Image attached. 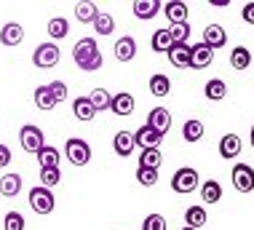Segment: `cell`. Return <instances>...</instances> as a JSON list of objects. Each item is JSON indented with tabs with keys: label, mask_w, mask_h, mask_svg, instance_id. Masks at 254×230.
<instances>
[{
	"label": "cell",
	"mask_w": 254,
	"mask_h": 230,
	"mask_svg": "<svg viewBox=\"0 0 254 230\" xmlns=\"http://www.w3.org/2000/svg\"><path fill=\"white\" fill-rule=\"evenodd\" d=\"M163 11H166V19L171 24H185L188 22V3H182V0H171V3L163 5Z\"/></svg>",
	"instance_id": "cell-16"
},
{
	"label": "cell",
	"mask_w": 254,
	"mask_h": 230,
	"mask_svg": "<svg viewBox=\"0 0 254 230\" xmlns=\"http://www.w3.org/2000/svg\"><path fill=\"white\" fill-rule=\"evenodd\" d=\"M19 142H22V148H24L27 153H40V150L46 148L43 131H40L38 126H32V123L22 126V131H19Z\"/></svg>",
	"instance_id": "cell-6"
},
{
	"label": "cell",
	"mask_w": 254,
	"mask_h": 230,
	"mask_svg": "<svg viewBox=\"0 0 254 230\" xmlns=\"http://www.w3.org/2000/svg\"><path fill=\"white\" fill-rule=\"evenodd\" d=\"M3 228H5V230H24V217H22V212H8V214H5Z\"/></svg>",
	"instance_id": "cell-38"
},
{
	"label": "cell",
	"mask_w": 254,
	"mask_h": 230,
	"mask_svg": "<svg viewBox=\"0 0 254 230\" xmlns=\"http://www.w3.org/2000/svg\"><path fill=\"white\" fill-rule=\"evenodd\" d=\"M171 46H174V43H171L169 27H166V30H155V32H153V51H155V54H169Z\"/></svg>",
	"instance_id": "cell-31"
},
{
	"label": "cell",
	"mask_w": 254,
	"mask_h": 230,
	"mask_svg": "<svg viewBox=\"0 0 254 230\" xmlns=\"http://www.w3.org/2000/svg\"><path fill=\"white\" fill-rule=\"evenodd\" d=\"M8 163H11V150L8 145H0V169H5Z\"/></svg>",
	"instance_id": "cell-42"
},
{
	"label": "cell",
	"mask_w": 254,
	"mask_h": 230,
	"mask_svg": "<svg viewBox=\"0 0 254 230\" xmlns=\"http://www.w3.org/2000/svg\"><path fill=\"white\" fill-rule=\"evenodd\" d=\"M182 230H195V228H188V225H185V228H182Z\"/></svg>",
	"instance_id": "cell-45"
},
{
	"label": "cell",
	"mask_w": 254,
	"mask_h": 230,
	"mask_svg": "<svg viewBox=\"0 0 254 230\" xmlns=\"http://www.w3.org/2000/svg\"><path fill=\"white\" fill-rule=\"evenodd\" d=\"M203 43L209 46L211 51H217V48H222L225 43H228V32H225L219 24H209L203 30Z\"/></svg>",
	"instance_id": "cell-11"
},
{
	"label": "cell",
	"mask_w": 254,
	"mask_h": 230,
	"mask_svg": "<svg viewBox=\"0 0 254 230\" xmlns=\"http://www.w3.org/2000/svg\"><path fill=\"white\" fill-rule=\"evenodd\" d=\"M252 134H254V123H252Z\"/></svg>",
	"instance_id": "cell-46"
},
{
	"label": "cell",
	"mask_w": 254,
	"mask_h": 230,
	"mask_svg": "<svg viewBox=\"0 0 254 230\" xmlns=\"http://www.w3.org/2000/svg\"><path fill=\"white\" fill-rule=\"evenodd\" d=\"M241 16H244V22H246V24H254V3H246V5H244Z\"/></svg>",
	"instance_id": "cell-43"
},
{
	"label": "cell",
	"mask_w": 254,
	"mask_h": 230,
	"mask_svg": "<svg viewBox=\"0 0 254 230\" xmlns=\"http://www.w3.org/2000/svg\"><path fill=\"white\" fill-rule=\"evenodd\" d=\"M67 32H70V24H67V19H64V16H54L51 22H49V35H51L54 40L67 38Z\"/></svg>",
	"instance_id": "cell-34"
},
{
	"label": "cell",
	"mask_w": 254,
	"mask_h": 230,
	"mask_svg": "<svg viewBox=\"0 0 254 230\" xmlns=\"http://www.w3.org/2000/svg\"><path fill=\"white\" fill-rule=\"evenodd\" d=\"M72 59H75V65H78L80 70H86V73L99 70L102 67V51H99L97 40L94 38H80L72 48Z\"/></svg>",
	"instance_id": "cell-1"
},
{
	"label": "cell",
	"mask_w": 254,
	"mask_h": 230,
	"mask_svg": "<svg viewBox=\"0 0 254 230\" xmlns=\"http://www.w3.org/2000/svg\"><path fill=\"white\" fill-rule=\"evenodd\" d=\"M40 182H43V187H54L62 182V171L59 166H54V169H40Z\"/></svg>",
	"instance_id": "cell-37"
},
{
	"label": "cell",
	"mask_w": 254,
	"mask_h": 230,
	"mask_svg": "<svg viewBox=\"0 0 254 230\" xmlns=\"http://www.w3.org/2000/svg\"><path fill=\"white\" fill-rule=\"evenodd\" d=\"M230 0H211V5H217V8H222V5H228Z\"/></svg>",
	"instance_id": "cell-44"
},
{
	"label": "cell",
	"mask_w": 254,
	"mask_h": 230,
	"mask_svg": "<svg viewBox=\"0 0 254 230\" xmlns=\"http://www.w3.org/2000/svg\"><path fill=\"white\" fill-rule=\"evenodd\" d=\"M57 62H59V46H54V43H40L35 48V54H32V65L40 70L57 67Z\"/></svg>",
	"instance_id": "cell-5"
},
{
	"label": "cell",
	"mask_w": 254,
	"mask_h": 230,
	"mask_svg": "<svg viewBox=\"0 0 254 230\" xmlns=\"http://www.w3.org/2000/svg\"><path fill=\"white\" fill-rule=\"evenodd\" d=\"M169 35H171V43H174V46L188 43V38H190V24H188V22H185V24H169Z\"/></svg>",
	"instance_id": "cell-35"
},
{
	"label": "cell",
	"mask_w": 254,
	"mask_h": 230,
	"mask_svg": "<svg viewBox=\"0 0 254 230\" xmlns=\"http://www.w3.org/2000/svg\"><path fill=\"white\" fill-rule=\"evenodd\" d=\"M64 155L72 166H86L91 161V145H88L86 139L72 137V139H67V145H64Z\"/></svg>",
	"instance_id": "cell-4"
},
{
	"label": "cell",
	"mask_w": 254,
	"mask_h": 230,
	"mask_svg": "<svg viewBox=\"0 0 254 230\" xmlns=\"http://www.w3.org/2000/svg\"><path fill=\"white\" fill-rule=\"evenodd\" d=\"M59 158H62V153L57 148H51V145H46V148L38 153L40 169H54V166H59Z\"/></svg>",
	"instance_id": "cell-27"
},
{
	"label": "cell",
	"mask_w": 254,
	"mask_h": 230,
	"mask_svg": "<svg viewBox=\"0 0 254 230\" xmlns=\"http://www.w3.org/2000/svg\"><path fill=\"white\" fill-rule=\"evenodd\" d=\"M75 16H78V22H83V24H88V22L94 24V19L99 16L97 3H75Z\"/></svg>",
	"instance_id": "cell-26"
},
{
	"label": "cell",
	"mask_w": 254,
	"mask_h": 230,
	"mask_svg": "<svg viewBox=\"0 0 254 230\" xmlns=\"http://www.w3.org/2000/svg\"><path fill=\"white\" fill-rule=\"evenodd\" d=\"M88 99H91V104L97 107V113H99V110H110V107H113V94H110L107 88H94V91L88 94Z\"/></svg>",
	"instance_id": "cell-28"
},
{
	"label": "cell",
	"mask_w": 254,
	"mask_h": 230,
	"mask_svg": "<svg viewBox=\"0 0 254 230\" xmlns=\"http://www.w3.org/2000/svg\"><path fill=\"white\" fill-rule=\"evenodd\" d=\"M203 94H206L209 102H222L225 96H228V83H225L222 78H211L209 83H206Z\"/></svg>",
	"instance_id": "cell-19"
},
{
	"label": "cell",
	"mask_w": 254,
	"mask_h": 230,
	"mask_svg": "<svg viewBox=\"0 0 254 230\" xmlns=\"http://www.w3.org/2000/svg\"><path fill=\"white\" fill-rule=\"evenodd\" d=\"M136 179H139V185H145V187H153L158 182V169H136Z\"/></svg>",
	"instance_id": "cell-39"
},
{
	"label": "cell",
	"mask_w": 254,
	"mask_h": 230,
	"mask_svg": "<svg viewBox=\"0 0 254 230\" xmlns=\"http://www.w3.org/2000/svg\"><path fill=\"white\" fill-rule=\"evenodd\" d=\"M136 57V40L131 35H123L118 38V43H115V59L118 62H131Z\"/></svg>",
	"instance_id": "cell-14"
},
{
	"label": "cell",
	"mask_w": 254,
	"mask_h": 230,
	"mask_svg": "<svg viewBox=\"0 0 254 230\" xmlns=\"http://www.w3.org/2000/svg\"><path fill=\"white\" fill-rule=\"evenodd\" d=\"M150 91H153L155 96H169V91H171V80H169V75L155 73L153 78H150Z\"/></svg>",
	"instance_id": "cell-32"
},
{
	"label": "cell",
	"mask_w": 254,
	"mask_h": 230,
	"mask_svg": "<svg viewBox=\"0 0 254 230\" xmlns=\"http://www.w3.org/2000/svg\"><path fill=\"white\" fill-rule=\"evenodd\" d=\"M113 148H115V153H118L121 158H128L134 153V148H136V139H134L131 131H118L115 139H113Z\"/></svg>",
	"instance_id": "cell-13"
},
{
	"label": "cell",
	"mask_w": 254,
	"mask_h": 230,
	"mask_svg": "<svg viewBox=\"0 0 254 230\" xmlns=\"http://www.w3.org/2000/svg\"><path fill=\"white\" fill-rule=\"evenodd\" d=\"M72 113H75V118H78V121L88 123V121H94V115H97V107L91 104V99H88V96H78V99L72 102Z\"/></svg>",
	"instance_id": "cell-17"
},
{
	"label": "cell",
	"mask_w": 254,
	"mask_h": 230,
	"mask_svg": "<svg viewBox=\"0 0 254 230\" xmlns=\"http://www.w3.org/2000/svg\"><path fill=\"white\" fill-rule=\"evenodd\" d=\"M134 139H136V145H139L142 150H147V148H158V145H161V139H163V134H158L153 126H147V123H145V126L134 134Z\"/></svg>",
	"instance_id": "cell-15"
},
{
	"label": "cell",
	"mask_w": 254,
	"mask_h": 230,
	"mask_svg": "<svg viewBox=\"0 0 254 230\" xmlns=\"http://www.w3.org/2000/svg\"><path fill=\"white\" fill-rule=\"evenodd\" d=\"M185 222H188V228H203L206 222H209V214H206L203 206H190L188 212H185Z\"/></svg>",
	"instance_id": "cell-24"
},
{
	"label": "cell",
	"mask_w": 254,
	"mask_h": 230,
	"mask_svg": "<svg viewBox=\"0 0 254 230\" xmlns=\"http://www.w3.org/2000/svg\"><path fill=\"white\" fill-rule=\"evenodd\" d=\"M147 126H153L158 134H166V131L171 129V115L166 107H153L147 115Z\"/></svg>",
	"instance_id": "cell-9"
},
{
	"label": "cell",
	"mask_w": 254,
	"mask_h": 230,
	"mask_svg": "<svg viewBox=\"0 0 254 230\" xmlns=\"http://www.w3.org/2000/svg\"><path fill=\"white\" fill-rule=\"evenodd\" d=\"M169 62H171L174 67H180V70H188V67H190V46H188V43L171 46V48H169Z\"/></svg>",
	"instance_id": "cell-20"
},
{
	"label": "cell",
	"mask_w": 254,
	"mask_h": 230,
	"mask_svg": "<svg viewBox=\"0 0 254 230\" xmlns=\"http://www.w3.org/2000/svg\"><path fill=\"white\" fill-rule=\"evenodd\" d=\"M233 187L238 193H252L254 190V169L246 163H236L233 166Z\"/></svg>",
	"instance_id": "cell-7"
},
{
	"label": "cell",
	"mask_w": 254,
	"mask_h": 230,
	"mask_svg": "<svg viewBox=\"0 0 254 230\" xmlns=\"http://www.w3.org/2000/svg\"><path fill=\"white\" fill-rule=\"evenodd\" d=\"M35 104L40 110H54V107H57V99H54V94H51L49 86L35 88Z\"/></svg>",
	"instance_id": "cell-33"
},
{
	"label": "cell",
	"mask_w": 254,
	"mask_h": 230,
	"mask_svg": "<svg viewBox=\"0 0 254 230\" xmlns=\"http://www.w3.org/2000/svg\"><path fill=\"white\" fill-rule=\"evenodd\" d=\"M24 40V27L16 24V22H8L3 24V30H0V43L3 46H19Z\"/></svg>",
	"instance_id": "cell-12"
},
{
	"label": "cell",
	"mask_w": 254,
	"mask_h": 230,
	"mask_svg": "<svg viewBox=\"0 0 254 230\" xmlns=\"http://www.w3.org/2000/svg\"><path fill=\"white\" fill-rule=\"evenodd\" d=\"M241 148H244V142H241V137L238 134H225L222 139H219V155L222 158H236V155H241Z\"/></svg>",
	"instance_id": "cell-10"
},
{
	"label": "cell",
	"mask_w": 254,
	"mask_h": 230,
	"mask_svg": "<svg viewBox=\"0 0 254 230\" xmlns=\"http://www.w3.org/2000/svg\"><path fill=\"white\" fill-rule=\"evenodd\" d=\"M158 11H161V0H136L134 3V16L142 19V22L153 19Z\"/></svg>",
	"instance_id": "cell-18"
},
{
	"label": "cell",
	"mask_w": 254,
	"mask_h": 230,
	"mask_svg": "<svg viewBox=\"0 0 254 230\" xmlns=\"http://www.w3.org/2000/svg\"><path fill=\"white\" fill-rule=\"evenodd\" d=\"M94 30H97L99 35H113L115 32V19L110 16V13H102L99 11V16L94 19Z\"/></svg>",
	"instance_id": "cell-36"
},
{
	"label": "cell",
	"mask_w": 254,
	"mask_h": 230,
	"mask_svg": "<svg viewBox=\"0 0 254 230\" xmlns=\"http://www.w3.org/2000/svg\"><path fill=\"white\" fill-rule=\"evenodd\" d=\"M201 198H203V204H217V201L222 198V185H219L217 179L203 182L201 185Z\"/></svg>",
	"instance_id": "cell-25"
},
{
	"label": "cell",
	"mask_w": 254,
	"mask_h": 230,
	"mask_svg": "<svg viewBox=\"0 0 254 230\" xmlns=\"http://www.w3.org/2000/svg\"><path fill=\"white\" fill-rule=\"evenodd\" d=\"M110 110H113L115 115H131L134 113V96L126 94V91L113 94V107Z\"/></svg>",
	"instance_id": "cell-21"
},
{
	"label": "cell",
	"mask_w": 254,
	"mask_h": 230,
	"mask_svg": "<svg viewBox=\"0 0 254 230\" xmlns=\"http://www.w3.org/2000/svg\"><path fill=\"white\" fill-rule=\"evenodd\" d=\"M211 59H214V51H211L206 43H195L190 46V67L193 70H203L211 65Z\"/></svg>",
	"instance_id": "cell-8"
},
{
	"label": "cell",
	"mask_w": 254,
	"mask_h": 230,
	"mask_svg": "<svg viewBox=\"0 0 254 230\" xmlns=\"http://www.w3.org/2000/svg\"><path fill=\"white\" fill-rule=\"evenodd\" d=\"M19 190H22V177H19V174H3V177H0V193H3L5 198L19 196Z\"/></svg>",
	"instance_id": "cell-22"
},
{
	"label": "cell",
	"mask_w": 254,
	"mask_h": 230,
	"mask_svg": "<svg viewBox=\"0 0 254 230\" xmlns=\"http://www.w3.org/2000/svg\"><path fill=\"white\" fill-rule=\"evenodd\" d=\"M161 161H163V155H161V150H158V148H147V150L139 153V166H142V169H158Z\"/></svg>",
	"instance_id": "cell-30"
},
{
	"label": "cell",
	"mask_w": 254,
	"mask_h": 230,
	"mask_svg": "<svg viewBox=\"0 0 254 230\" xmlns=\"http://www.w3.org/2000/svg\"><path fill=\"white\" fill-rule=\"evenodd\" d=\"M195 187H201V177H198V171L190 169V166H182V169H177V174L171 177V190H174V193L190 196Z\"/></svg>",
	"instance_id": "cell-2"
},
{
	"label": "cell",
	"mask_w": 254,
	"mask_h": 230,
	"mask_svg": "<svg viewBox=\"0 0 254 230\" xmlns=\"http://www.w3.org/2000/svg\"><path fill=\"white\" fill-rule=\"evenodd\" d=\"M30 206H32V212H35V214H40V217L51 214L54 206H57V198H54L51 187H43V185L32 187V190H30Z\"/></svg>",
	"instance_id": "cell-3"
},
{
	"label": "cell",
	"mask_w": 254,
	"mask_h": 230,
	"mask_svg": "<svg viewBox=\"0 0 254 230\" xmlns=\"http://www.w3.org/2000/svg\"><path fill=\"white\" fill-rule=\"evenodd\" d=\"M230 65H233V70L252 67V51L246 46H236V48H233V54H230Z\"/></svg>",
	"instance_id": "cell-23"
},
{
	"label": "cell",
	"mask_w": 254,
	"mask_h": 230,
	"mask_svg": "<svg viewBox=\"0 0 254 230\" xmlns=\"http://www.w3.org/2000/svg\"><path fill=\"white\" fill-rule=\"evenodd\" d=\"M142 230H166V220L161 214H150L145 220V225H142Z\"/></svg>",
	"instance_id": "cell-40"
},
{
	"label": "cell",
	"mask_w": 254,
	"mask_h": 230,
	"mask_svg": "<svg viewBox=\"0 0 254 230\" xmlns=\"http://www.w3.org/2000/svg\"><path fill=\"white\" fill-rule=\"evenodd\" d=\"M203 121H198V118H193V121H188L182 126V137H185V142H198V139L203 137Z\"/></svg>",
	"instance_id": "cell-29"
},
{
	"label": "cell",
	"mask_w": 254,
	"mask_h": 230,
	"mask_svg": "<svg viewBox=\"0 0 254 230\" xmlns=\"http://www.w3.org/2000/svg\"><path fill=\"white\" fill-rule=\"evenodd\" d=\"M49 88H51V94H54V99H57V104L67 99V86H64L62 80H54V83H49Z\"/></svg>",
	"instance_id": "cell-41"
}]
</instances>
